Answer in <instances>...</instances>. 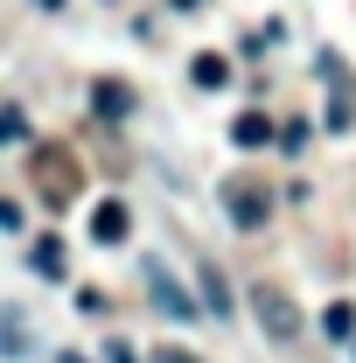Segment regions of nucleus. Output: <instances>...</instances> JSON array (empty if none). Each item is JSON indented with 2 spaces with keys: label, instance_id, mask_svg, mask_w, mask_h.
<instances>
[{
  "label": "nucleus",
  "instance_id": "1",
  "mask_svg": "<svg viewBox=\"0 0 356 363\" xmlns=\"http://www.w3.org/2000/svg\"><path fill=\"white\" fill-rule=\"evenodd\" d=\"M252 315H259V328H266L272 342H294V335H301V308H294L279 286H252Z\"/></svg>",
  "mask_w": 356,
  "mask_h": 363
},
{
  "label": "nucleus",
  "instance_id": "2",
  "mask_svg": "<svg viewBox=\"0 0 356 363\" xmlns=\"http://www.w3.org/2000/svg\"><path fill=\"white\" fill-rule=\"evenodd\" d=\"M223 210H230L238 230H259L272 217V189H259V182H223Z\"/></svg>",
  "mask_w": 356,
  "mask_h": 363
},
{
  "label": "nucleus",
  "instance_id": "3",
  "mask_svg": "<svg viewBox=\"0 0 356 363\" xmlns=\"http://www.w3.org/2000/svg\"><path fill=\"white\" fill-rule=\"evenodd\" d=\"M147 286H154V308H161V315H175V321H196V301L182 294V279H175L168 266H147Z\"/></svg>",
  "mask_w": 356,
  "mask_h": 363
},
{
  "label": "nucleus",
  "instance_id": "4",
  "mask_svg": "<svg viewBox=\"0 0 356 363\" xmlns=\"http://www.w3.org/2000/svg\"><path fill=\"white\" fill-rule=\"evenodd\" d=\"M126 230H133L126 203H98V210H91V238H98V245H119Z\"/></svg>",
  "mask_w": 356,
  "mask_h": 363
},
{
  "label": "nucleus",
  "instance_id": "5",
  "mask_svg": "<svg viewBox=\"0 0 356 363\" xmlns=\"http://www.w3.org/2000/svg\"><path fill=\"white\" fill-rule=\"evenodd\" d=\"M321 335H328V342H350L356 335V308L350 301H328V308H321Z\"/></svg>",
  "mask_w": 356,
  "mask_h": 363
},
{
  "label": "nucleus",
  "instance_id": "6",
  "mask_svg": "<svg viewBox=\"0 0 356 363\" xmlns=\"http://www.w3.org/2000/svg\"><path fill=\"white\" fill-rule=\"evenodd\" d=\"M189 77H196V84H203V91H223V84H230V63H223V56H210V49H203V56L189 63Z\"/></svg>",
  "mask_w": 356,
  "mask_h": 363
},
{
  "label": "nucleus",
  "instance_id": "7",
  "mask_svg": "<svg viewBox=\"0 0 356 363\" xmlns=\"http://www.w3.org/2000/svg\"><path fill=\"white\" fill-rule=\"evenodd\" d=\"M230 140H238V147H266V140H272V119H266V112H238Z\"/></svg>",
  "mask_w": 356,
  "mask_h": 363
},
{
  "label": "nucleus",
  "instance_id": "8",
  "mask_svg": "<svg viewBox=\"0 0 356 363\" xmlns=\"http://www.w3.org/2000/svg\"><path fill=\"white\" fill-rule=\"evenodd\" d=\"M91 105H98L105 119H126V112H133V91H126V84H98V91H91Z\"/></svg>",
  "mask_w": 356,
  "mask_h": 363
},
{
  "label": "nucleus",
  "instance_id": "9",
  "mask_svg": "<svg viewBox=\"0 0 356 363\" xmlns=\"http://www.w3.org/2000/svg\"><path fill=\"white\" fill-rule=\"evenodd\" d=\"M28 266H35V272H49V279H63V245H56V238H43V245L28 252Z\"/></svg>",
  "mask_w": 356,
  "mask_h": 363
},
{
  "label": "nucleus",
  "instance_id": "10",
  "mask_svg": "<svg viewBox=\"0 0 356 363\" xmlns=\"http://www.w3.org/2000/svg\"><path fill=\"white\" fill-rule=\"evenodd\" d=\"M0 350H7V357L28 350V321H21V315H0Z\"/></svg>",
  "mask_w": 356,
  "mask_h": 363
},
{
  "label": "nucleus",
  "instance_id": "11",
  "mask_svg": "<svg viewBox=\"0 0 356 363\" xmlns=\"http://www.w3.org/2000/svg\"><path fill=\"white\" fill-rule=\"evenodd\" d=\"M203 301H210L217 315H230V301H223V272H217V266H203Z\"/></svg>",
  "mask_w": 356,
  "mask_h": 363
},
{
  "label": "nucleus",
  "instance_id": "12",
  "mask_svg": "<svg viewBox=\"0 0 356 363\" xmlns=\"http://www.w3.org/2000/svg\"><path fill=\"white\" fill-rule=\"evenodd\" d=\"M21 133H28V119H21L14 105H0V147H7V140H21Z\"/></svg>",
  "mask_w": 356,
  "mask_h": 363
},
{
  "label": "nucleus",
  "instance_id": "13",
  "mask_svg": "<svg viewBox=\"0 0 356 363\" xmlns=\"http://www.w3.org/2000/svg\"><path fill=\"white\" fill-rule=\"evenodd\" d=\"M154 363H196L189 350H154Z\"/></svg>",
  "mask_w": 356,
  "mask_h": 363
},
{
  "label": "nucleus",
  "instance_id": "14",
  "mask_svg": "<svg viewBox=\"0 0 356 363\" xmlns=\"http://www.w3.org/2000/svg\"><path fill=\"white\" fill-rule=\"evenodd\" d=\"M43 7H63V0H43Z\"/></svg>",
  "mask_w": 356,
  "mask_h": 363
}]
</instances>
